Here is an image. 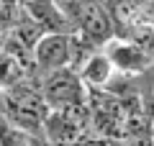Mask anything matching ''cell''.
<instances>
[{"label":"cell","instance_id":"cell-7","mask_svg":"<svg viewBox=\"0 0 154 146\" xmlns=\"http://www.w3.org/2000/svg\"><path fill=\"white\" fill-rule=\"evenodd\" d=\"M0 146H31V133L26 131H18V128H0Z\"/></svg>","mask_w":154,"mask_h":146},{"label":"cell","instance_id":"cell-9","mask_svg":"<svg viewBox=\"0 0 154 146\" xmlns=\"http://www.w3.org/2000/svg\"><path fill=\"white\" fill-rule=\"evenodd\" d=\"M69 3H88V0H69Z\"/></svg>","mask_w":154,"mask_h":146},{"label":"cell","instance_id":"cell-2","mask_svg":"<svg viewBox=\"0 0 154 146\" xmlns=\"http://www.w3.org/2000/svg\"><path fill=\"white\" fill-rule=\"evenodd\" d=\"M75 5V21L80 26V36H85L90 44H108L113 38V21L110 13L100 5V0H88V3H72Z\"/></svg>","mask_w":154,"mask_h":146},{"label":"cell","instance_id":"cell-4","mask_svg":"<svg viewBox=\"0 0 154 146\" xmlns=\"http://www.w3.org/2000/svg\"><path fill=\"white\" fill-rule=\"evenodd\" d=\"M31 72H33L31 49H26L11 36L8 44L0 49V90H11L13 85L23 82Z\"/></svg>","mask_w":154,"mask_h":146},{"label":"cell","instance_id":"cell-8","mask_svg":"<svg viewBox=\"0 0 154 146\" xmlns=\"http://www.w3.org/2000/svg\"><path fill=\"white\" fill-rule=\"evenodd\" d=\"M134 5H136L141 13H146V11L152 13V0H134Z\"/></svg>","mask_w":154,"mask_h":146},{"label":"cell","instance_id":"cell-1","mask_svg":"<svg viewBox=\"0 0 154 146\" xmlns=\"http://www.w3.org/2000/svg\"><path fill=\"white\" fill-rule=\"evenodd\" d=\"M31 59H33V69L51 75L57 69H64L69 67L72 59V38L69 33H41L36 44L31 49Z\"/></svg>","mask_w":154,"mask_h":146},{"label":"cell","instance_id":"cell-3","mask_svg":"<svg viewBox=\"0 0 154 146\" xmlns=\"http://www.w3.org/2000/svg\"><path fill=\"white\" fill-rule=\"evenodd\" d=\"M44 87H41V97H44L46 108H62V105H69L75 100H82L85 85L82 80L77 77L75 69L64 67V69H57L51 75H44Z\"/></svg>","mask_w":154,"mask_h":146},{"label":"cell","instance_id":"cell-6","mask_svg":"<svg viewBox=\"0 0 154 146\" xmlns=\"http://www.w3.org/2000/svg\"><path fill=\"white\" fill-rule=\"evenodd\" d=\"M113 64L108 62V56L105 54H90L88 59L80 64V69H77V77L82 80V85H90V87H105L110 82V77H113Z\"/></svg>","mask_w":154,"mask_h":146},{"label":"cell","instance_id":"cell-5","mask_svg":"<svg viewBox=\"0 0 154 146\" xmlns=\"http://www.w3.org/2000/svg\"><path fill=\"white\" fill-rule=\"evenodd\" d=\"M105 56L113 64V69L123 75H141L152 67V54L134 41H110Z\"/></svg>","mask_w":154,"mask_h":146}]
</instances>
